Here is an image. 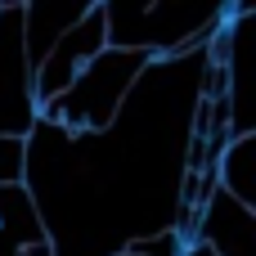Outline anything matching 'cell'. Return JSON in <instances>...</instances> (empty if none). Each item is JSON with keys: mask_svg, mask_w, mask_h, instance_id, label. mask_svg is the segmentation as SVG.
<instances>
[{"mask_svg": "<svg viewBox=\"0 0 256 256\" xmlns=\"http://www.w3.org/2000/svg\"><path fill=\"white\" fill-rule=\"evenodd\" d=\"M180 256H216V252H212L202 238H194V243H184V252H180Z\"/></svg>", "mask_w": 256, "mask_h": 256, "instance_id": "cell-10", "label": "cell"}, {"mask_svg": "<svg viewBox=\"0 0 256 256\" xmlns=\"http://www.w3.org/2000/svg\"><path fill=\"white\" fill-rule=\"evenodd\" d=\"M252 234H256V212L238 207L234 198H225L220 189L207 198L202 220H198V238L216 256H252Z\"/></svg>", "mask_w": 256, "mask_h": 256, "instance_id": "cell-3", "label": "cell"}, {"mask_svg": "<svg viewBox=\"0 0 256 256\" xmlns=\"http://www.w3.org/2000/svg\"><path fill=\"white\" fill-rule=\"evenodd\" d=\"M18 256H58V248H54V238H50V243H36V248H22Z\"/></svg>", "mask_w": 256, "mask_h": 256, "instance_id": "cell-9", "label": "cell"}, {"mask_svg": "<svg viewBox=\"0 0 256 256\" xmlns=\"http://www.w3.org/2000/svg\"><path fill=\"white\" fill-rule=\"evenodd\" d=\"M90 4H54V0H40V4H22V63H27V76H36L40 58L50 54V45L86 14Z\"/></svg>", "mask_w": 256, "mask_h": 256, "instance_id": "cell-4", "label": "cell"}, {"mask_svg": "<svg viewBox=\"0 0 256 256\" xmlns=\"http://www.w3.org/2000/svg\"><path fill=\"white\" fill-rule=\"evenodd\" d=\"M4 184H27V140L22 135H0V189Z\"/></svg>", "mask_w": 256, "mask_h": 256, "instance_id": "cell-7", "label": "cell"}, {"mask_svg": "<svg viewBox=\"0 0 256 256\" xmlns=\"http://www.w3.org/2000/svg\"><path fill=\"white\" fill-rule=\"evenodd\" d=\"M0 234L22 252V248H36V243H50V230H45V212L36 202V189L27 184H4L0 189Z\"/></svg>", "mask_w": 256, "mask_h": 256, "instance_id": "cell-5", "label": "cell"}, {"mask_svg": "<svg viewBox=\"0 0 256 256\" xmlns=\"http://www.w3.org/2000/svg\"><path fill=\"white\" fill-rule=\"evenodd\" d=\"M0 256H18V248H14V243H9L4 234H0Z\"/></svg>", "mask_w": 256, "mask_h": 256, "instance_id": "cell-11", "label": "cell"}, {"mask_svg": "<svg viewBox=\"0 0 256 256\" xmlns=\"http://www.w3.org/2000/svg\"><path fill=\"white\" fill-rule=\"evenodd\" d=\"M153 63L148 50H117L108 45L99 58H90L76 81L68 86L63 99L40 104L36 108V126H63V130H108L112 117L122 112L130 86L144 76V68Z\"/></svg>", "mask_w": 256, "mask_h": 256, "instance_id": "cell-1", "label": "cell"}, {"mask_svg": "<svg viewBox=\"0 0 256 256\" xmlns=\"http://www.w3.org/2000/svg\"><path fill=\"white\" fill-rule=\"evenodd\" d=\"M216 184L225 198H234L238 207L256 212V135H234L216 162Z\"/></svg>", "mask_w": 256, "mask_h": 256, "instance_id": "cell-6", "label": "cell"}, {"mask_svg": "<svg viewBox=\"0 0 256 256\" xmlns=\"http://www.w3.org/2000/svg\"><path fill=\"white\" fill-rule=\"evenodd\" d=\"M184 252V238L176 230H158V234H144V238H130L126 256H180Z\"/></svg>", "mask_w": 256, "mask_h": 256, "instance_id": "cell-8", "label": "cell"}, {"mask_svg": "<svg viewBox=\"0 0 256 256\" xmlns=\"http://www.w3.org/2000/svg\"><path fill=\"white\" fill-rule=\"evenodd\" d=\"M104 50H108V18H104V4H90V9L50 45V54L40 58V68H36V76H32V104L40 108V104L63 99L68 86L76 81V72H81L90 58H99Z\"/></svg>", "mask_w": 256, "mask_h": 256, "instance_id": "cell-2", "label": "cell"}]
</instances>
